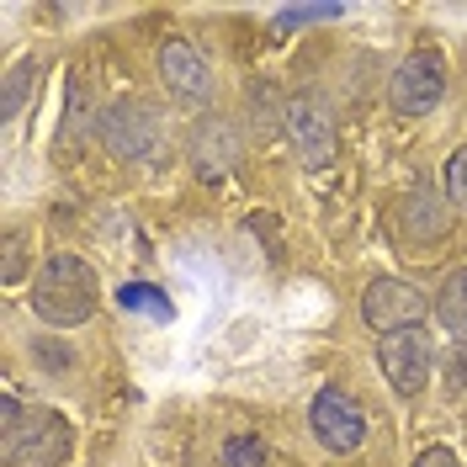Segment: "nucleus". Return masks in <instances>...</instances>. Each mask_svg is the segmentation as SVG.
I'll return each instance as SVG.
<instances>
[{
  "mask_svg": "<svg viewBox=\"0 0 467 467\" xmlns=\"http://www.w3.org/2000/svg\"><path fill=\"white\" fill-rule=\"evenodd\" d=\"M244 107H250V122H255V133H276V128H287V101H282V90L261 80L255 90H244Z\"/></svg>",
  "mask_w": 467,
  "mask_h": 467,
  "instance_id": "obj_12",
  "label": "nucleus"
},
{
  "mask_svg": "<svg viewBox=\"0 0 467 467\" xmlns=\"http://www.w3.org/2000/svg\"><path fill=\"white\" fill-rule=\"evenodd\" d=\"M0 276H5V282H16V276H22V234H11V239H5V271H0Z\"/></svg>",
  "mask_w": 467,
  "mask_h": 467,
  "instance_id": "obj_21",
  "label": "nucleus"
},
{
  "mask_svg": "<svg viewBox=\"0 0 467 467\" xmlns=\"http://www.w3.org/2000/svg\"><path fill=\"white\" fill-rule=\"evenodd\" d=\"M96 297H101V282H96V271L90 261L80 255H69V250H54L48 261L37 265V276H32V314L43 324H54V329H75V324H86L96 314Z\"/></svg>",
  "mask_w": 467,
  "mask_h": 467,
  "instance_id": "obj_2",
  "label": "nucleus"
},
{
  "mask_svg": "<svg viewBox=\"0 0 467 467\" xmlns=\"http://www.w3.org/2000/svg\"><path fill=\"white\" fill-rule=\"evenodd\" d=\"M441 96H446V58H441L436 48H414V54L393 69V80H388V101H393L399 117L436 112Z\"/></svg>",
  "mask_w": 467,
  "mask_h": 467,
  "instance_id": "obj_5",
  "label": "nucleus"
},
{
  "mask_svg": "<svg viewBox=\"0 0 467 467\" xmlns=\"http://www.w3.org/2000/svg\"><path fill=\"white\" fill-rule=\"evenodd\" d=\"M335 16H346V5H282L271 16V27L292 32V27H308V22H335Z\"/></svg>",
  "mask_w": 467,
  "mask_h": 467,
  "instance_id": "obj_15",
  "label": "nucleus"
},
{
  "mask_svg": "<svg viewBox=\"0 0 467 467\" xmlns=\"http://www.w3.org/2000/svg\"><path fill=\"white\" fill-rule=\"evenodd\" d=\"M223 462L229 467H265V441L261 436H229L223 441Z\"/></svg>",
  "mask_w": 467,
  "mask_h": 467,
  "instance_id": "obj_17",
  "label": "nucleus"
},
{
  "mask_svg": "<svg viewBox=\"0 0 467 467\" xmlns=\"http://www.w3.org/2000/svg\"><path fill=\"white\" fill-rule=\"evenodd\" d=\"M117 303L122 308H144L154 319H171V297L160 287H144V282H128V287H117Z\"/></svg>",
  "mask_w": 467,
  "mask_h": 467,
  "instance_id": "obj_16",
  "label": "nucleus"
},
{
  "mask_svg": "<svg viewBox=\"0 0 467 467\" xmlns=\"http://www.w3.org/2000/svg\"><path fill=\"white\" fill-rule=\"evenodd\" d=\"M446 372H451V393H462V388H467V350L451 356V367H446Z\"/></svg>",
  "mask_w": 467,
  "mask_h": 467,
  "instance_id": "obj_22",
  "label": "nucleus"
},
{
  "mask_svg": "<svg viewBox=\"0 0 467 467\" xmlns=\"http://www.w3.org/2000/svg\"><path fill=\"white\" fill-rule=\"evenodd\" d=\"M69 420L58 409L22 404L16 393H0V457L5 467H58L69 457Z\"/></svg>",
  "mask_w": 467,
  "mask_h": 467,
  "instance_id": "obj_1",
  "label": "nucleus"
},
{
  "mask_svg": "<svg viewBox=\"0 0 467 467\" xmlns=\"http://www.w3.org/2000/svg\"><path fill=\"white\" fill-rule=\"evenodd\" d=\"M361 319L378 335H399V329H420L425 324V292H414L399 276H378L361 292Z\"/></svg>",
  "mask_w": 467,
  "mask_h": 467,
  "instance_id": "obj_9",
  "label": "nucleus"
},
{
  "mask_svg": "<svg viewBox=\"0 0 467 467\" xmlns=\"http://www.w3.org/2000/svg\"><path fill=\"white\" fill-rule=\"evenodd\" d=\"M436 319L446 324L451 335H462L467 340V271H451L446 287L436 292Z\"/></svg>",
  "mask_w": 467,
  "mask_h": 467,
  "instance_id": "obj_13",
  "label": "nucleus"
},
{
  "mask_svg": "<svg viewBox=\"0 0 467 467\" xmlns=\"http://www.w3.org/2000/svg\"><path fill=\"white\" fill-rule=\"evenodd\" d=\"M186 160H192V171L202 181L229 175L244 160V128L223 112H202L192 122V133H186Z\"/></svg>",
  "mask_w": 467,
  "mask_h": 467,
  "instance_id": "obj_6",
  "label": "nucleus"
},
{
  "mask_svg": "<svg viewBox=\"0 0 467 467\" xmlns=\"http://www.w3.org/2000/svg\"><path fill=\"white\" fill-rule=\"evenodd\" d=\"M101 144L122 165H160V154H165V117H160L154 101H139V96L112 101L101 112Z\"/></svg>",
  "mask_w": 467,
  "mask_h": 467,
  "instance_id": "obj_3",
  "label": "nucleus"
},
{
  "mask_svg": "<svg viewBox=\"0 0 467 467\" xmlns=\"http://www.w3.org/2000/svg\"><path fill=\"white\" fill-rule=\"evenodd\" d=\"M378 361H382L388 388L399 399H420V388L431 378V335H425V324L420 329H399V335H382Z\"/></svg>",
  "mask_w": 467,
  "mask_h": 467,
  "instance_id": "obj_7",
  "label": "nucleus"
},
{
  "mask_svg": "<svg viewBox=\"0 0 467 467\" xmlns=\"http://www.w3.org/2000/svg\"><path fill=\"white\" fill-rule=\"evenodd\" d=\"M32 75H37V64H32V58L11 64V75H5V90H0V117H5V122L22 112V101H27V90H32Z\"/></svg>",
  "mask_w": 467,
  "mask_h": 467,
  "instance_id": "obj_14",
  "label": "nucleus"
},
{
  "mask_svg": "<svg viewBox=\"0 0 467 467\" xmlns=\"http://www.w3.org/2000/svg\"><path fill=\"white\" fill-rule=\"evenodd\" d=\"M399 223H404V234L409 239H441L446 234V223H451V213L436 202V192H409L404 197V207H399Z\"/></svg>",
  "mask_w": 467,
  "mask_h": 467,
  "instance_id": "obj_11",
  "label": "nucleus"
},
{
  "mask_svg": "<svg viewBox=\"0 0 467 467\" xmlns=\"http://www.w3.org/2000/svg\"><path fill=\"white\" fill-rule=\"evenodd\" d=\"M287 144L292 154L308 165V171H324V165H335V154H340V128H335V101L324 96V90H297L287 101Z\"/></svg>",
  "mask_w": 467,
  "mask_h": 467,
  "instance_id": "obj_4",
  "label": "nucleus"
},
{
  "mask_svg": "<svg viewBox=\"0 0 467 467\" xmlns=\"http://www.w3.org/2000/svg\"><path fill=\"white\" fill-rule=\"evenodd\" d=\"M160 80L171 90L175 101H186V107H207L213 101V69H207V58L192 48V43H165L160 48Z\"/></svg>",
  "mask_w": 467,
  "mask_h": 467,
  "instance_id": "obj_10",
  "label": "nucleus"
},
{
  "mask_svg": "<svg viewBox=\"0 0 467 467\" xmlns=\"http://www.w3.org/2000/svg\"><path fill=\"white\" fill-rule=\"evenodd\" d=\"M32 361H37V367H48L54 378H64V372L75 367V350L58 346V340H32Z\"/></svg>",
  "mask_w": 467,
  "mask_h": 467,
  "instance_id": "obj_18",
  "label": "nucleus"
},
{
  "mask_svg": "<svg viewBox=\"0 0 467 467\" xmlns=\"http://www.w3.org/2000/svg\"><path fill=\"white\" fill-rule=\"evenodd\" d=\"M446 197H451V207L467 213V144L451 149V160H446Z\"/></svg>",
  "mask_w": 467,
  "mask_h": 467,
  "instance_id": "obj_19",
  "label": "nucleus"
},
{
  "mask_svg": "<svg viewBox=\"0 0 467 467\" xmlns=\"http://www.w3.org/2000/svg\"><path fill=\"white\" fill-rule=\"evenodd\" d=\"M414 467H462V462H457V451H446V446H425V451L414 457Z\"/></svg>",
  "mask_w": 467,
  "mask_h": 467,
  "instance_id": "obj_20",
  "label": "nucleus"
},
{
  "mask_svg": "<svg viewBox=\"0 0 467 467\" xmlns=\"http://www.w3.org/2000/svg\"><path fill=\"white\" fill-rule=\"evenodd\" d=\"M308 425H314L324 451H356L367 441V414L346 388H319L308 404Z\"/></svg>",
  "mask_w": 467,
  "mask_h": 467,
  "instance_id": "obj_8",
  "label": "nucleus"
}]
</instances>
